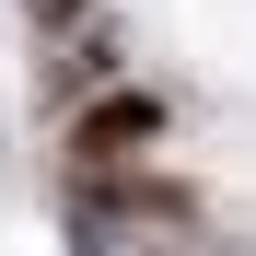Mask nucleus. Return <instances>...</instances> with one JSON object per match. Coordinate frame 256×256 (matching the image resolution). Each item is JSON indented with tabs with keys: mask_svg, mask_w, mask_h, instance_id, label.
Listing matches in <instances>:
<instances>
[{
	"mask_svg": "<svg viewBox=\"0 0 256 256\" xmlns=\"http://www.w3.org/2000/svg\"><path fill=\"white\" fill-rule=\"evenodd\" d=\"M152 140H163V94H105L94 116H82L70 152L82 163H128V152H152Z\"/></svg>",
	"mask_w": 256,
	"mask_h": 256,
	"instance_id": "nucleus-1",
	"label": "nucleus"
},
{
	"mask_svg": "<svg viewBox=\"0 0 256 256\" xmlns=\"http://www.w3.org/2000/svg\"><path fill=\"white\" fill-rule=\"evenodd\" d=\"M24 12H35V24H47V35H70L82 12H94V0H24Z\"/></svg>",
	"mask_w": 256,
	"mask_h": 256,
	"instance_id": "nucleus-2",
	"label": "nucleus"
},
{
	"mask_svg": "<svg viewBox=\"0 0 256 256\" xmlns=\"http://www.w3.org/2000/svg\"><path fill=\"white\" fill-rule=\"evenodd\" d=\"M128 256H222V244H198V233H152V244H128Z\"/></svg>",
	"mask_w": 256,
	"mask_h": 256,
	"instance_id": "nucleus-3",
	"label": "nucleus"
}]
</instances>
